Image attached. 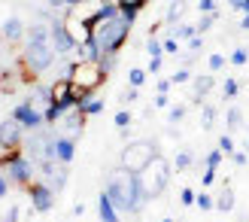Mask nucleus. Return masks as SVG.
Returning a JSON list of instances; mask_svg holds the SVG:
<instances>
[{
    "mask_svg": "<svg viewBox=\"0 0 249 222\" xmlns=\"http://www.w3.org/2000/svg\"><path fill=\"white\" fill-rule=\"evenodd\" d=\"M55 46H52V34H49V24L46 21H34L28 34H24V49H21V61L18 64L34 73V76H40V73H46L49 67L55 64Z\"/></svg>",
    "mask_w": 249,
    "mask_h": 222,
    "instance_id": "1",
    "label": "nucleus"
},
{
    "mask_svg": "<svg viewBox=\"0 0 249 222\" xmlns=\"http://www.w3.org/2000/svg\"><path fill=\"white\" fill-rule=\"evenodd\" d=\"M109 201L116 204L119 213H140L146 207V195H143V186H140V177L131 174V170H113V174L107 177V189Z\"/></svg>",
    "mask_w": 249,
    "mask_h": 222,
    "instance_id": "2",
    "label": "nucleus"
},
{
    "mask_svg": "<svg viewBox=\"0 0 249 222\" xmlns=\"http://www.w3.org/2000/svg\"><path fill=\"white\" fill-rule=\"evenodd\" d=\"M131 28H134V21H131V18H124L122 12H119V16L104 18V21H97V24H94V28H91V40L97 43L101 55H113V52H119V49L128 43Z\"/></svg>",
    "mask_w": 249,
    "mask_h": 222,
    "instance_id": "3",
    "label": "nucleus"
},
{
    "mask_svg": "<svg viewBox=\"0 0 249 222\" xmlns=\"http://www.w3.org/2000/svg\"><path fill=\"white\" fill-rule=\"evenodd\" d=\"M137 177H140V186H143L146 201H152V198H158V195L167 189V183L173 177V167H170V162H167L164 155H155Z\"/></svg>",
    "mask_w": 249,
    "mask_h": 222,
    "instance_id": "4",
    "label": "nucleus"
},
{
    "mask_svg": "<svg viewBox=\"0 0 249 222\" xmlns=\"http://www.w3.org/2000/svg\"><path fill=\"white\" fill-rule=\"evenodd\" d=\"M158 155V146L152 140H131L128 146L122 149V158H119V167L131 170V174H140V170L152 162Z\"/></svg>",
    "mask_w": 249,
    "mask_h": 222,
    "instance_id": "5",
    "label": "nucleus"
},
{
    "mask_svg": "<svg viewBox=\"0 0 249 222\" xmlns=\"http://www.w3.org/2000/svg\"><path fill=\"white\" fill-rule=\"evenodd\" d=\"M70 82L85 89V92H97L107 82V70L101 67V61H73L70 64Z\"/></svg>",
    "mask_w": 249,
    "mask_h": 222,
    "instance_id": "6",
    "label": "nucleus"
},
{
    "mask_svg": "<svg viewBox=\"0 0 249 222\" xmlns=\"http://www.w3.org/2000/svg\"><path fill=\"white\" fill-rule=\"evenodd\" d=\"M49 34H52V46H55V52H58V58H67L70 52H76V40H73V34H70V28L64 24V18H55L52 24H49Z\"/></svg>",
    "mask_w": 249,
    "mask_h": 222,
    "instance_id": "7",
    "label": "nucleus"
},
{
    "mask_svg": "<svg viewBox=\"0 0 249 222\" xmlns=\"http://www.w3.org/2000/svg\"><path fill=\"white\" fill-rule=\"evenodd\" d=\"M9 116L16 119V122H18V125H21L24 131H40V128L46 125V116H43V113H40V110H36L31 101H21V104H16Z\"/></svg>",
    "mask_w": 249,
    "mask_h": 222,
    "instance_id": "8",
    "label": "nucleus"
},
{
    "mask_svg": "<svg viewBox=\"0 0 249 222\" xmlns=\"http://www.w3.org/2000/svg\"><path fill=\"white\" fill-rule=\"evenodd\" d=\"M40 177L52 192H61L67 186V165L55 162V158H46V162H40Z\"/></svg>",
    "mask_w": 249,
    "mask_h": 222,
    "instance_id": "9",
    "label": "nucleus"
},
{
    "mask_svg": "<svg viewBox=\"0 0 249 222\" xmlns=\"http://www.w3.org/2000/svg\"><path fill=\"white\" fill-rule=\"evenodd\" d=\"M28 195H31V207H34L36 213H49V210L55 207V195H58V192H52L43 180H40V183L34 180L31 186H28Z\"/></svg>",
    "mask_w": 249,
    "mask_h": 222,
    "instance_id": "10",
    "label": "nucleus"
},
{
    "mask_svg": "<svg viewBox=\"0 0 249 222\" xmlns=\"http://www.w3.org/2000/svg\"><path fill=\"white\" fill-rule=\"evenodd\" d=\"M6 170H9V180H12V183H18V186H24V189H28L31 183H34V174H36L34 162H31V158L24 155V152L16 158V162H9Z\"/></svg>",
    "mask_w": 249,
    "mask_h": 222,
    "instance_id": "11",
    "label": "nucleus"
},
{
    "mask_svg": "<svg viewBox=\"0 0 249 222\" xmlns=\"http://www.w3.org/2000/svg\"><path fill=\"white\" fill-rule=\"evenodd\" d=\"M0 143H6V146H21L24 143V128L12 116L0 122Z\"/></svg>",
    "mask_w": 249,
    "mask_h": 222,
    "instance_id": "12",
    "label": "nucleus"
},
{
    "mask_svg": "<svg viewBox=\"0 0 249 222\" xmlns=\"http://www.w3.org/2000/svg\"><path fill=\"white\" fill-rule=\"evenodd\" d=\"M52 152H55V162L70 165V162H73V155H76V140L67 137V134H58V137H55V146H52Z\"/></svg>",
    "mask_w": 249,
    "mask_h": 222,
    "instance_id": "13",
    "label": "nucleus"
},
{
    "mask_svg": "<svg viewBox=\"0 0 249 222\" xmlns=\"http://www.w3.org/2000/svg\"><path fill=\"white\" fill-rule=\"evenodd\" d=\"M85 119H89V116H85L79 107H73V110H67V113L61 116V122H64V131H67V137H73V140L79 137V134H82V125H85Z\"/></svg>",
    "mask_w": 249,
    "mask_h": 222,
    "instance_id": "14",
    "label": "nucleus"
},
{
    "mask_svg": "<svg viewBox=\"0 0 249 222\" xmlns=\"http://www.w3.org/2000/svg\"><path fill=\"white\" fill-rule=\"evenodd\" d=\"M0 34H3V40H6V43H18V40H24L28 28H24V21H21L18 16H9L3 24H0Z\"/></svg>",
    "mask_w": 249,
    "mask_h": 222,
    "instance_id": "15",
    "label": "nucleus"
},
{
    "mask_svg": "<svg viewBox=\"0 0 249 222\" xmlns=\"http://www.w3.org/2000/svg\"><path fill=\"white\" fill-rule=\"evenodd\" d=\"M213 85H216V76H210V73H207V76H195V92H192V101L204 107V97H207L210 92H213Z\"/></svg>",
    "mask_w": 249,
    "mask_h": 222,
    "instance_id": "16",
    "label": "nucleus"
},
{
    "mask_svg": "<svg viewBox=\"0 0 249 222\" xmlns=\"http://www.w3.org/2000/svg\"><path fill=\"white\" fill-rule=\"evenodd\" d=\"M97 213H101V222H119V210L107 192H101V198H97Z\"/></svg>",
    "mask_w": 249,
    "mask_h": 222,
    "instance_id": "17",
    "label": "nucleus"
},
{
    "mask_svg": "<svg viewBox=\"0 0 249 222\" xmlns=\"http://www.w3.org/2000/svg\"><path fill=\"white\" fill-rule=\"evenodd\" d=\"M143 9H146V0H124V3H119V12L131 21H137V16H140Z\"/></svg>",
    "mask_w": 249,
    "mask_h": 222,
    "instance_id": "18",
    "label": "nucleus"
},
{
    "mask_svg": "<svg viewBox=\"0 0 249 222\" xmlns=\"http://www.w3.org/2000/svg\"><path fill=\"white\" fill-rule=\"evenodd\" d=\"M216 210H222V213L234 210V192H231V186H225V189L216 195Z\"/></svg>",
    "mask_w": 249,
    "mask_h": 222,
    "instance_id": "19",
    "label": "nucleus"
},
{
    "mask_svg": "<svg viewBox=\"0 0 249 222\" xmlns=\"http://www.w3.org/2000/svg\"><path fill=\"white\" fill-rule=\"evenodd\" d=\"M195 34H197V28H195V24H185V21H177V24H173V31H170V37H177V40H185V43H189Z\"/></svg>",
    "mask_w": 249,
    "mask_h": 222,
    "instance_id": "20",
    "label": "nucleus"
},
{
    "mask_svg": "<svg viewBox=\"0 0 249 222\" xmlns=\"http://www.w3.org/2000/svg\"><path fill=\"white\" fill-rule=\"evenodd\" d=\"M24 149H21V146H6V143H0V165H9V162H16V158L21 155Z\"/></svg>",
    "mask_w": 249,
    "mask_h": 222,
    "instance_id": "21",
    "label": "nucleus"
},
{
    "mask_svg": "<svg viewBox=\"0 0 249 222\" xmlns=\"http://www.w3.org/2000/svg\"><path fill=\"white\" fill-rule=\"evenodd\" d=\"M225 125H228V131H240V128H243V113H240V107H231L228 113H225Z\"/></svg>",
    "mask_w": 249,
    "mask_h": 222,
    "instance_id": "22",
    "label": "nucleus"
},
{
    "mask_svg": "<svg viewBox=\"0 0 249 222\" xmlns=\"http://www.w3.org/2000/svg\"><path fill=\"white\" fill-rule=\"evenodd\" d=\"M182 9H185V0H170V6H167V21L170 24H177L179 21V16H182Z\"/></svg>",
    "mask_w": 249,
    "mask_h": 222,
    "instance_id": "23",
    "label": "nucleus"
},
{
    "mask_svg": "<svg viewBox=\"0 0 249 222\" xmlns=\"http://www.w3.org/2000/svg\"><path fill=\"white\" fill-rule=\"evenodd\" d=\"M79 110L85 116H97V113H104V101H97V97H89L85 104H79Z\"/></svg>",
    "mask_w": 249,
    "mask_h": 222,
    "instance_id": "24",
    "label": "nucleus"
},
{
    "mask_svg": "<svg viewBox=\"0 0 249 222\" xmlns=\"http://www.w3.org/2000/svg\"><path fill=\"white\" fill-rule=\"evenodd\" d=\"M192 162H195V155H192L189 149H179L177 158H173V167H177V170H185V167H192Z\"/></svg>",
    "mask_w": 249,
    "mask_h": 222,
    "instance_id": "25",
    "label": "nucleus"
},
{
    "mask_svg": "<svg viewBox=\"0 0 249 222\" xmlns=\"http://www.w3.org/2000/svg\"><path fill=\"white\" fill-rule=\"evenodd\" d=\"M18 89V79H16V73H3L0 76V92L3 94H9V92H16Z\"/></svg>",
    "mask_w": 249,
    "mask_h": 222,
    "instance_id": "26",
    "label": "nucleus"
},
{
    "mask_svg": "<svg viewBox=\"0 0 249 222\" xmlns=\"http://www.w3.org/2000/svg\"><path fill=\"white\" fill-rule=\"evenodd\" d=\"M49 3V9H73V6H82V3H91V0H46Z\"/></svg>",
    "mask_w": 249,
    "mask_h": 222,
    "instance_id": "27",
    "label": "nucleus"
},
{
    "mask_svg": "<svg viewBox=\"0 0 249 222\" xmlns=\"http://www.w3.org/2000/svg\"><path fill=\"white\" fill-rule=\"evenodd\" d=\"M246 61H249V49H234L228 55V64H234V67H243Z\"/></svg>",
    "mask_w": 249,
    "mask_h": 222,
    "instance_id": "28",
    "label": "nucleus"
},
{
    "mask_svg": "<svg viewBox=\"0 0 249 222\" xmlns=\"http://www.w3.org/2000/svg\"><path fill=\"white\" fill-rule=\"evenodd\" d=\"M146 76H149V70H140V67H134V70L128 73V85H134V89H140V85L146 82Z\"/></svg>",
    "mask_w": 249,
    "mask_h": 222,
    "instance_id": "29",
    "label": "nucleus"
},
{
    "mask_svg": "<svg viewBox=\"0 0 249 222\" xmlns=\"http://www.w3.org/2000/svg\"><path fill=\"white\" fill-rule=\"evenodd\" d=\"M213 122H216V107H201V125L210 131V128H213Z\"/></svg>",
    "mask_w": 249,
    "mask_h": 222,
    "instance_id": "30",
    "label": "nucleus"
},
{
    "mask_svg": "<svg viewBox=\"0 0 249 222\" xmlns=\"http://www.w3.org/2000/svg\"><path fill=\"white\" fill-rule=\"evenodd\" d=\"M170 82H173V85H185V82H192V70H189V67H179V70L170 76Z\"/></svg>",
    "mask_w": 249,
    "mask_h": 222,
    "instance_id": "31",
    "label": "nucleus"
},
{
    "mask_svg": "<svg viewBox=\"0 0 249 222\" xmlns=\"http://www.w3.org/2000/svg\"><path fill=\"white\" fill-rule=\"evenodd\" d=\"M216 16H219V12H210V16H201V21L195 24V28H197V34H207L210 28H213V21H216Z\"/></svg>",
    "mask_w": 249,
    "mask_h": 222,
    "instance_id": "32",
    "label": "nucleus"
},
{
    "mask_svg": "<svg viewBox=\"0 0 249 222\" xmlns=\"http://www.w3.org/2000/svg\"><path fill=\"white\" fill-rule=\"evenodd\" d=\"M146 52L152 55V58H161V52H164V43H158V37H149V43H146Z\"/></svg>",
    "mask_w": 249,
    "mask_h": 222,
    "instance_id": "33",
    "label": "nucleus"
},
{
    "mask_svg": "<svg viewBox=\"0 0 249 222\" xmlns=\"http://www.w3.org/2000/svg\"><path fill=\"white\" fill-rule=\"evenodd\" d=\"M195 204L201 207V210H213V207H216V198H213L210 192H201V195H197V201H195Z\"/></svg>",
    "mask_w": 249,
    "mask_h": 222,
    "instance_id": "34",
    "label": "nucleus"
},
{
    "mask_svg": "<svg viewBox=\"0 0 249 222\" xmlns=\"http://www.w3.org/2000/svg\"><path fill=\"white\" fill-rule=\"evenodd\" d=\"M237 92H240L237 79H225V85H222V94H225V101H231V97H237Z\"/></svg>",
    "mask_w": 249,
    "mask_h": 222,
    "instance_id": "35",
    "label": "nucleus"
},
{
    "mask_svg": "<svg viewBox=\"0 0 249 222\" xmlns=\"http://www.w3.org/2000/svg\"><path fill=\"white\" fill-rule=\"evenodd\" d=\"M225 64H228V58H225V55H219V52H213V55H210V61H207V67L213 70V73H216V70H222Z\"/></svg>",
    "mask_w": 249,
    "mask_h": 222,
    "instance_id": "36",
    "label": "nucleus"
},
{
    "mask_svg": "<svg viewBox=\"0 0 249 222\" xmlns=\"http://www.w3.org/2000/svg\"><path fill=\"white\" fill-rule=\"evenodd\" d=\"M113 122H116V128H119V131H128V125H131V113H128V110H119Z\"/></svg>",
    "mask_w": 249,
    "mask_h": 222,
    "instance_id": "37",
    "label": "nucleus"
},
{
    "mask_svg": "<svg viewBox=\"0 0 249 222\" xmlns=\"http://www.w3.org/2000/svg\"><path fill=\"white\" fill-rule=\"evenodd\" d=\"M219 149L225 152V155H234V152H237V149H234V140H231V134H222V137H219Z\"/></svg>",
    "mask_w": 249,
    "mask_h": 222,
    "instance_id": "38",
    "label": "nucleus"
},
{
    "mask_svg": "<svg viewBox=\"0 0 249 222\" xmlns=\"http://www.w3.org/2000/svg\"><path fill=\"white\" fill-rule=\"evenodd\" d=\"M134 101H140V89H134V85H128V89L122 92V104H134Z\"/></svg>",
    "mask_w": 249,
    "mask_h": 222,
    "instance_id": "39",
    "label": "nucleus"
},
{
    "mask_svg": "<svg viewBox=\"0 0 249 222\" xmlns=\"http://www.w3.org/2000/svg\"><path fill=\"white\" fill-rule=\"evenodd\" d=\"M222 158H225V152H222V149H210V155H207V167H213V170H216Z\"/></svg>",
    "mask_w": 249,
    "mask_h": 222,
    "instance_id": "40",
    "label": "nucleus"
},
{
    "mask_svg": "<svg viewBox=\"0 0 249 222\" xmlns=\"http://www.w3.org/2000/svg\"><path fill=\"white\" fill-rule=\"evenodd\" d=\"M219 0H197V9H201V16H210V12H216Z\"/></svg>",
    "mask_w": 249,
    "mask_h": 222,
    "instance_id": "41",
    "label": "nucleus"
},
{
    "mask_svg": "<svg viewBox=\"0 0 249 222\" xmlns=\"http://www.w3.org/2000/svg\"><path fill=\"white\" fill-rule=\"evenodd\" d=\"M164 52L167 55H179V40H177V37H167V40H164Z\"/></svg>",
    "mask_w": 249,
    "mask_h": 222,
    "instance_id": "42",
    "label": "nucleus"
},
{
    "mask_svg": "<svg viewBox=\"0 0 249 222\" xmlns=\"http://www.w3.org/2000/svg\"><path fill=\"white\" fill-rule=\"evenodd\" d=\"M182 116H185V107H170V113H167L170 125H177V122H182Z\"/></svg>",
    "mask_w": 249,
    "mask_h": 222,
    "instance_id": "43",
    "label": "nucleus"
},
{
    "mask_svg": "<svg viewBox=\"0 0 249 222\" xmlns=\"http://www.w3.org/2000/svg\"><path fill=\"white\" fill-rule=\"evenodd\" d=\"M179 201H182V207H192V204L197 201V195H195L192 189H182V192H179Z\"/></svg>",
    "mask_w": 249,
    "mask_h": 222,
    "instance_id": "44",
    "label": "nucleus"
},
{
    "mask_svg": "<svg viewBox=\"0 0 249 222\" xmlns=\"http://www.w3.org/2000/svg\"><path fill=\"white\" fill-rule=\"evenodd\" d=\"M116 55H119V52H113V55H101V67H104L107 73L116 67Z\"/></svg>",
    "mask_w": 249,
    "mask_h": 222,
    "instance_id": "45",
    "label": "nucleus"
},
{
    "mask_svg": "<svg viewBox=\"0 0 249 222\" xmlns=\"http://www.w3.org/2000/svg\"><path fill=\"white\" fill-rule=\"evenodd\" d=\"M201 183H204V186H213V183H216V170H213V167H207L204 174H201Z\"/></svg>",
    "mask_w": 249,
    "mask_h": 222,
    "instance_id": "46",
    "label": "nucleus"
},
{
    "mask_svg": "<svg viewBox=\"0 0 249 222\" xmlns=\"http://www.w3.org/2000/svg\"><path fill=\"white\" fill-rule=\"evenodd\" d=\"M201 46H204V40H201V34H195L192 40H189V49H192V52H201Z\"/></svg>",
    "mask_w": 249,
    "mask_h": 222,
    "instance_id": "47",
    "label": "nucleus"
},
{
    "mask_svg": "<svg viewBox=\"0 0 249 222\" xmlns=\"http://www.w3.org/2000/svg\"><path fill=\"white\" fill-rule=\"evenodd\" d=\"M231 158H234V165H240V167H243V165L249 162V152H240V149H237V152H234Z\"/></svg>",
    "mask_w": 249,
    "mask_h": 222,
    "instance_id": "48",
    "label": "nucleus"
},
{
    "mask_svg": "<svg viewBox=\"0 0 249 222\" xmlns=\"http://www.w3.org/2000/svg\"><path fill=\"white\" fill-rule=\"evenodd\" d=\"M155 107H158V110L170 107V97H167V94H155Z\"/></svg>",
    "mask_w": 249,
    "mask_h": 222,
    "instance_id": "49",
    "label": "nucleus"
},
{
    "mask_svg": "<svg viewBox=\"0 0 249 222\" xmlns=\"http://www.w3.org/2000/svg\"><path fill=\"white\" fill-rule=\"evenodd\" d=\"M170 85H173L170 79H158V94H167V92H170Z\"/></svg>",
    "mask_w": 249,
    "mask_h": 222,
    "instance_id": "50",
    "label": "nucleus"
},
{
    "mask_svg": "<svg viewBox=\"0 0 249 222\" xmlns=\"http://www.w3.org/2000/svg\"><path fill=\"white\" fill-rule=\"evenodd\" d=\"M6 192H9V180L0 174V198H6Z\"/></svg>",
    "mask_w": 249,
    "mask_h": 222,
    "instance_id": "51",
    "label": "nucleus"
},
{
    "mask_svg": "<svg viewBox=\"0 0 249 222\" xmlns=\"http://www.w3.org/2000/svg\"><path fill=\"white\" fill-rule=\"evenodd\" d=\"M149 73H161V58H152V61H149Z\"/></svg>",
    "mask_w": 249,
    "mask_h": 222,
    "instance_id": "52",
    "label": "nucleus"
},
{
    "mask_svg": "<svg viewBox=\"0 0 249 222\" xmlns=\"http://www.w3.org/2000/svg\"><path fill=\"white\" fill-rule=\"evenodd\" d=\"M9 222H18V207H9V213H6Z\"/></svg>",
    "mask_w": 249,
    "mask_h": 222,
    "instance_id": "53",
    "label": "nucleus"
},
{
    "mask_svg": "<svg viewBox=\"0 0 249 222\" xmlns=\"http://www.w3.org/2000/svg\"><path fill=\"white\" fill-rule=\"evenodd\" d=\"M237 12H243V16H249V0H240V6H237Z\"/></svg>",
    "mask_w": 249,
    "mask_h": 222,
    "instance_id": "54",
    "label": "nucleus"
},
{
    "mask_svg": "<svg viewBox=\"0 0 249 222\" xmlns=\"http://www.w3.org/2000/svg\"><path fill=\"white\" fill-rule=\"evenodd\" d=\"M240 28H243V31H249V16H243V18H240Z\"/></svg>",
    "mask_w": 249,
    "mask_h": 222,
    "instance_id": "55",
    "label": "nucleus"
},
{
    "mask_svg": "<svg viewBox=\"0 0 249 222\" xmlns=\"http://www.w3.org/2000/svg\"><path fill=\"white\" fill-rule=\"evenodd\" d=\"M0 222H9V219H6V216H3V219H0Z\"/></svg>",
    "mask_w": 249,
    "mask_h": 222,
    "instance_id": "56",
    "label": "nucleus"
},
{
    "mask_svg": "<svg viewBox=\"0 0 249 222\" xmlns=\"http://www.w3.org/2000/svg\"><path fill=\"white\" fill-rule=\"evenodd\" d=\"M161 222H173V219H161Z\"/></svg>",
    "mask_w": 249,
    "mask_h": 222,
    "instance_id": "57",
    "label": "nucleus"
},
{
    "mask_svg": "<svg viewBox=\"0 0 249 222\" xmlns=\"http://www.w3.org/2000/svg\"><path fill=\"white\" fill-rule=\"evenodd\" d=\"M146 3H149V0H146Z\"/></svg>",
    "mask_w": 249,
    "mask_h": 222,
    "instance_id": "58",
    "label": "nucleus"
},
{
    "mask_svg": "<svg viewBox=\"0 0 249 222\" xmlns=\"http://www.w3.org/2000/svg\"><path fill=\"white\" fill-rule=\"evenodd\" d=\"M246 152H249V149H246Z\"/></svg>",
    "mask_w": 249,
    "mask_h": 222,
    "instance_id": "59",
    "label": "nucleus"
}]
</instances>
